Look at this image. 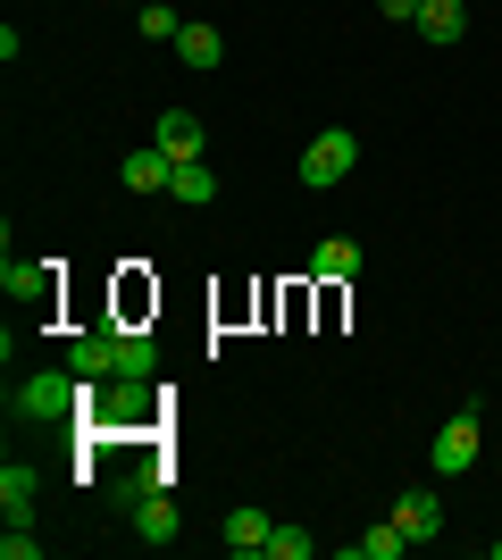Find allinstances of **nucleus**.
<instances>
[{
	"instance_id": "f257e3e1",
	"label": "nucleus",
	"mask_w": 502,
	"mask_h": 560,
	"mask_svg": "<svg viewBox=\"0 0 502 560\" xmlns=\"http://www.w3.org/2000/svg\"><path fill=\"white\" fill-rule=\"evenodd\" d=\"M84 394H93V376H75V369H34V376H17L9 410H17L25 427H68V419H84Z\"/></svg>"
},
{
	"instance_id": "f03ea898",
	"label": "nucleus",
	"mask_w": 502,
	"mask_h": 560,
	"mask_svg": "<svg viewBox=\"0 0 502 560\" xmlns=\"http://www.w3.org/2000/svg\"><path fill=\"white\" fill-rule=\"evenodd\" d=\"M486 427V401H453V419L435 427V477H469V468H478V435Z\"/></svg>"
},
{
	"instance_id": "7ed1b4c3",
	"label": "nucleus",
	"mask_w": 502,
	"mask_h": 560,
	"mask_svg": "<svg viewBox=\"0 0 502 560\" xmlns=\"http://www.w3.org/2000/svg\"><path fill=\"white\" fill-rule=\"evenodd\" d=\"M118 502H126V527H135V544H151V552H160V544H176V493H167V486H143V477H135Z\"/></svg>"
},
{
	"instance_id": "20e7f679",
	"label": "nucleus",
	"mask_w": 502,
	"mask_h": 560,
	"mask_svg": "<svg viewBox=\"0 0 502 560\" xmlns=\"http://www.w3.org/2000/svg\"><path fill=\"white\" fill-rule=\"evenodd\" d=\"M352 167H360V135L352 126H327V135H311V151H302V185L327 192V185H343Z\"/></svg>"
},
{
	"instance_id": "39448f33",
	"label": "nucleus",
	"mask_w": 502,
	"mask_h": 560,
	"mask_svg": "<svg viewBox=\"0 0 502 560\" xmlns=\"http://www.w3.org/2000/svg\"><path fill=\"white\" fill-rule=\"evenodd\" d=\"M0 293L25 310H59V268L50 259H17V243H9V259H0Z\"/></svg>"
},
{
	"instance_id": "423d86ee",
	"label": "nucleus",
	"mask_w": 502,
	"mask_h": 560,
	"mask_svg": "<svg viewBox=\"0 0 502 560\" xmlns=\"http://www.w3.org/2000/svg\"><path fill=\"white\" fill-rule=\"evenodd\" d=\"M34 493H43L34 460H0V511H9V527H34Z\"/></svg>"
},
{
	"instance_id": "0eeeda50",
	"label": "nucleus",
	"mask_w": 502,
	"mask_h": 560,
	"mask_svg": "<svg viewBox=\"0 0 502 560\" xmlns=\"http://www.w3.org/2000/svg\"><path fill=\"white\" fill-rule=\"evenodd\" d=\"M268 527H277V518H268V511H252V502H235V511L218 518V544H226V552H252V560H260V552H268Z\"/></svg>"
},
{
	"instance_id": "6e6552de",
	"label": "nucleus",
	"mask_w": 502,
	"mask_h": 560,
	"mask_svg": "<svg viewBox=\"0 0 502 560\" xmlns=\"http://www.w3.org/2000/svg\"><path fill=\"white\" fill-rule=\"evenodd\" d=\"M394 527H402L410 544H435V536H444V502H435V493H419V486H410L402 502H394Z\"/></svg>"
},
{
	"instance_id": "1a4fd4ad",
	"label": "nucleus",
	"mask_w": 502,
	"mask_h": 560,
	"mask_svg": "<svg viewBox=\"0 0 502 560\" xmlns=\"http://www.w3.org/2000/svg\"><path fill=\"white\" fill-rule=\"evenodd\" d=\"M302 268H311L318 284H352V277H360V243H352V234H327V243H318Z\"/></svg>"
},
{
	"instance_id": "9d476101",
	"label": "nucleus",
	"mask_w": 502,
	"mask_h": 560,
	"mask_svg": "<svg viewBox=\"0 0 502 560\" xmlns=\"http://www.w3.org/2000/svg\"><path fill=\"white\" fill-rule=\"evenodd\" d=\"M68 369H75V376H109V369H118V327L68 335Z\"/></svg>"
},
{
	"instance_id": "9b49d317",
	"label": "nucleus",
	"mask_w": 502,
	"mask_h": 560,
	"mask_svg": "<svg viewBox=\"0 0 502 560\" xmlns=\"http://www.w3.org/2000/svg\"><path fill=\"white\" fill-rule=\"evenodd\" d=\"M335 552H343V560H402V552H419V544H410L394 518H377V527H360V536L335 544Z\"/></svg>"
},
{
	"instance_id": "f8f14e48",
	"label": "nucleus",
	"mask_w": 502,
	"mask_h": 560,
	"mask_svg": "<svg viewBox=\"0 0 502 560\" xmlns=\"http://www.w3.org/2000/svg\"><path fill=\"white\" fill-rule=\"evenodd\" d=\"M151 142H160L167 160H201V117H192V109H160Z\"/></svg>"
},
{
	"instance_id": "ddd939ff",
	"label": "nucleus",
	"mask_w": 502,
	"mask_h": 560,
	"mask_svg": "<svg viewBox=\"0 0 502 560\" xmlns=\"http://www.w3.org/2000/svg\"><path fill=\"white\" fill-rule=\"evenodd\" d=\"M118 176H126V192H167V185H176V160H167L160 142H151V151H126Z\"/></svg>"
},
{
	"instance_id": "4468645a",
	"label": "nucleus",
	"mask_w": 502,
	"mask_h": 560,
	"mask_svg": "<svg viewBox=\"0 0 502 560\" xmlns=\"http://www.w3.org/2000/svg\"><path fill=\"white\" fill-rule=\"evenodd\" d=\"M419 34L428 43H460L469 34V0H419Z\"/></svg>"
},
{
	"instance_id": "2eb2a0df",
	"label": "nucleus",
	"mask_w": 502,
	"mask_h": 560,
	"mask_svg": "<svg viewBox=\"0 0 502 560\" xmlns=\"http://www.w3.org/2000/svg\"><path fill=\"white\" fill-rule=\"evenodd\" d=\"M109 376H160V343H151V327H118V369Z\"/></svg>"
},
{
	"instance_id": "dca6fc26",
	"label": "nucleus",
	"mask_w": 502,
	"mask_h": 560,
	"mask_svg": "<svg viewBox=\"0 0 502 560\" xmlns=\"http://www.w3.org/2000/svg\"><path fill=\"white\" fill-rule=\"evenodd\" d=\"M176 59H185V68H218V59H226L218 25H192V18H185V34H176Z\"/></svg>"
},
{
	"instance_id": "f3484780",
	"label": "nucleus",
	"mask_w": 502,
	"mask_h": 560,
	"mask_svg": "<svg viewBox=\"0 0 502 560\" xmlns=\"http://www.w3.org/2000/svg\"><path fill=\"white\" fill-rule=\"evenodd\" d=\"M167 192H176V201H218V167L210 160H176V185Z\"/></svg>"
},
{
	"instance_id": "a211bd4d",
	"label": "nucleus",
	"mask_w": 502,
	"mask_h": 560,
	"mask_svg": "<svg viewBox=\"0 0 502 560\" xmlns=\"http://www.w3.org/2000/svg\"><path fill=\"white\" fill-rule=\"evenodd\" d=\"M135 25H143V43H176V34H185V18H176L167 0H143V9H135Z\"/></svg>"
},
{
	"instance_id": "6ab92c4d",
	"label": "nucleus",
	"mask_w": 502,
	"mask_h": 560,
	"mask_svg": "<svg viewBox=\"0 0 502 560\" xmlns=\"http://www.w3.org/2000/svg\"><path fill=\"white\" fill-rule=\"evenodd\" d=\"M311 552H318L311 527H268V552L260 560H311Z\"/></svg>"
},
{
	"instance_id": "aec40b11",
	"label": "nucleus",
	"mask_w": 502,
	"mask_h": 560,
	"mask_svg": "<svg viewBox=\"0 0 502 560\" xmlns=\"http://www.w3.org/2000/svg\"><path fill=\"white\" fill-rule=\"evenodd\" d=\"M0 560H43V536H34V527H9V536H0Z\"/></svg>"
},
{
	"instance_id": "412c9836",
	"label": "nucleus",
	"mask_w": 502,
	"mask_h": 560,
	"mask_svg": "<svg viewBox=\"0 0 502 560\" xmlns=\"http://www.w3.org/2000/svg\"><path fill=\"white\" fill-rule=\"evenodd\" d=\"M377 18H394V25H419V0H377Z\"/></svg>"
}]
</instances>
